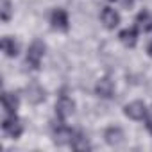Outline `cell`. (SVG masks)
<instances>
[{
	"label": "cell",
	"mask_w": 152,
	"mask_h": 152,
	"mask_svg": "<svg viewBox=\"0 0 152 152\" xmlns=\"http://www.w3.org/2000/svg\"><path fill=\"white\" fill-rule=\"evenodd\" d=\"M147 129H148V131H150V132H152V120H150V122H148V124H147Z\"/></svg>",
	"instance_id": "ac0fdd59"
},
{
	"label": "cell",
	"mask_w": 152,
	"mask_h": 152,
	"mask_svg": "<svg viewBox=\"0 0 152 152\" xmlns=\"http://www.w3.org/2000/svg\"><path fill=\"white\" fill-rule=\"evenodd\" d=\"M95 91H97V95H100V97L107 99V97H111V95H113V83H111L109 79H102V81H99V84H97Z\"/></svg>",
	"instance_id": "7c38bea8"
},
{
	"label": "cell",
	"mask_w": 152,
	"mask_h": 152,
	"mask_svg": "<svg viewBox=\"0 0 152 152\" xmlns=\"http://www.w3.org/2000/svg\"><path fill=\"white\" fill-rule=\"evenodd\" d=\"M2 50L6 52V56L13 57V56H16V54H18V43H16L13 38L6 36V38L2 39Z\"/></svg>",
	"instance_id": "4fadbf2b"
},
{
	"label": "cell",
	"mask_w": 152,
	"mask_h": 152,
	"mask_svg": "<svg viewBox=\"0 0 152 152\" xmlns=\"http://www.w3.org/2000/svg\"><path fill=\"white\" fill-rule=\"evenodd\" d=\"M102 22H104V25L107 29H115L120 23V15L115 9H111V7H104V11H102Z\"/></svg>",
	"instance_id": "8992f818"
},
{
	"label": "cell",
	"mask_w": 152,
	"mask_h": 152,
	"mask_svg": "<svg viewBox=\"0 0 152 152\" xmlns=\"http://www.w3.org/2000/svg\"><path fill=\"white\" fill-rule=\"evenodd\" d=\"M73 131L68 129L66 125H59L57 129H54V141L57 145H66V143H72L73 140Z\"/></svg>",
	"instance_id": "5b68a950"
},
{
	"label": "cell",
	"mask_w": 152,
	"mask_h": 152,
	"mask_svg": "<svg viewBox=\"0 0 152 152\" xmlns=\"http://www.w3.org/2000/svg\"><path fill=\"white\" fill-rule=\"evenodd\" d=\"M9 18H11V4L7 0H4V4H2V20L7 22Z\"/></svg>",
	"instance_id": "2e32d148"
},
{
	"label": "cell",
	"mask_w": 152,
	"mask_h": 152,
	"mask_svg": "<svg viewBox=\"0 0 152 152\" xmlns=\"http://www.w3.org/2000/svg\"><path fill=\"white\" fill-rule=\"evenodd\" d=\"M104 138H106V141H107L109 145L116 147V145H120V143L124 141V132H122L120 127H109V129H106Z\"/></svg>",
	"instance_id": "52a82bcc"
},
{
	"label": "cell",
	"mask_w": 152,
	"mask_h": 152,
	"mask_svg": "<svg viewBox=\"0 0 152 152\" xmlns=\"http://www.w3.org/2000/svg\"><path fill=\"white\" fill-rule=\"evenodd\" d=\"M2 106L9 115H15L18 109V97L13 93H4L2 95Z\"/></svg>",
	"instance_id": "30bf717a"
},
{
	"label": "cell",
	"mask_w": 152,
	"mask_h": 152,
	"mask_svg": "<svg viewBox=\"0 0 152 152\" xmlns=\"http://www.w3.org/2000/svg\"><path fill=\"white\" fill-rule=\"evenodd\" d=\"M52 25L59 31H68V16L63 9H56L52 13Z\"/></svg>",
	"instance_id": "9c48e42d"
},
{
	"label": "cell",
	"mask_w": 152,
	"mask_h": 152,
	"mask_svg": "<svg viewBox=\"0 0 152 152\" xmlns=\"http://www.w3.org/2000/svg\"><path fill=\"white\" fill-rule=\"evenodd\" d=\"M27 99H29L32 104H39V102H43V99H45V91H43L39 86H31V88L27 90Z\"/></svg>",
	"instance_id": "5bb4252c"
},
{
	"label": "cell",
	"mask_w": 152,
	"mask_h": 152,
	"mask_svg": "<svg viewBox=\"0 0 152 152\" xmlns=\"http://www.w3.org/2000/svg\"><path fill=\"white\" fill-rule=\"evenodd\" d=\"M125 115H127L129 118H132V120H141V118L147 115V107H145L143 102L134 100V102H131V104L125 106Z\"/></svg>",
	"instance_id": "277c9868"
},
{
	"label": "cell",
	"mask_w": 152,
	"mask_h": 152,
	"mask_svg": "<svg viewBox=\"0 0 152 152\" xmlns=\"http://www.w3.org/2000/svg\"><path fill=\"white\" fill-rule=\"evenodd\" d=\"M136 38H138V29H125L120 32V41L125 47H134L136 45Z\"/></svg>",
	"instance_id": "8fae6325"
},
{
	"label": "cell",
	"mask_w": 152,
	"mask_h": 152,
	"mask_svg": "<svg viewBox=\"0 0 152 152\" xmlns=\"http://www.w3.org/2000/svg\"><path fill=\"white\" fill-rule=\"evenodd\" d=\"M73 100H70L68 97H61L59 100H57V104H56V115H57V118L63 122V120H66L72 113H73Z\"/></svg>",
	"instance_id": "3957f363"
},
{
	"label": "cell",
	"mask_w": 152,
	"mask_h": 152,
	"mask_svg": "<svg viewBox=\"0 0 152 152\" xmlns=\"http://www.w3.org/2000/svg\"><path fill=\"white\" fill-rule=\"evenodd\" d=\"M136 29L143 31V32H150L152 31V16L148 11H141L136 16Z\"/></svg>",
	"instance_id": "ba28073f"
},
{
	"label": "cell",
	"mask_w": 152,
	"mask_h": 152,
	"mask_svg": "<svg viewBox=\"0 0 152 152\" xmlns=\"http://www.w3.org/2000/svg\"><path fill=\"white\" fill-rule=\"evenodd\" d=\"M111 2H115V0H111Z\"/></svg>",
	"instance_id": "d6986e66"
},
{
	"label": "cell",
	"mask_w": 152,
	"mask_h": 152,
	"mask_svg": "<svg viewBox=\"0 0 152 152\" xmlns=\"http://www.w3.org/2000/svg\"><path fill=\"white\" fill-rule=\"evenodd\" d=\"M45 54V45L41 41H34L31 47H29V52H27V63L32 66V68H38L39 63H41V57Z\"/></svg>",
	"instance_id": "7a4b0ae2"
},
{
	"label": "cell",
	"mask_w": 152,
	"mask_h": 152,
	"mask_svg": "<svg viewBox=\"0 0 152 152\" xmlns=\"http://www.w3.org/2000/svg\"><path fill=\"white\" fill-rule=\"evenodd\" d=\"M2 127H4V132H6V134H9L11 138H18V136L22 134V131H23V127H22L20 120L16 118V113H15V115H9V113H7V116L4 118Z\"/></svg>",
	"instance_id": "6da1fadb"
},
{
	"label": "cell",
	"mask_w": 152,
	"mask_h": 152,
	"mask_svg": "<svg viewBox=\"0 0 152 152\" xmlns=\"http://www.w3.org/2000/svg\"><path fill=\"white\" fill-rule=\"evenodd\" d=\"M147 52H148V56H150V57H152V41H150V43H148V47H147Z\"/></svg>",
	"instance_id": "e0dca14e"
},
{
	"label": "cell",
	"mask_w": 152,
	"mask_h": 152,
	"mask_svg": "<svg viewBox=\"0 0 152 152\" xmlns=\"http://www.w3.org/2000/svg\"><path fill=\"white\" fill-rule=\"evenodd\" d=\"M72 148L73 150H86V148H91L90 147V143H88V140L84 138V134H81V132H77V134H73V140H72Z\"/></svg>",
	"instance_id": "9a60e30c"
}]
</instances>
